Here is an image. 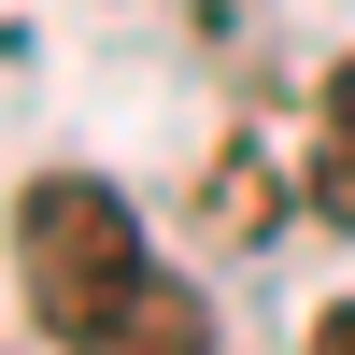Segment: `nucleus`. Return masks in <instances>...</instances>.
<instances>
[{"mask_svg":"<svg viewBox=\"0 0 355 355\" xmlns=\"http://www.w3.org/2000/svg\"><path fill=\"white\" fill-rule=\"evenodd\" d=\"M313 142H355V57L327 71V114H313Z\"/></svg>","mask_w":355,"mask_h":355,"instance_id":"7ed1b4c3","label":"nucleus"},{"mask_svg":"<svg viewBox=\"0 0 355 355\" xmlns=\"http://www.w3.org/2000/svg\"><path fill=\"white\" fill-rule=\"evenodd\" d=\"M313 355H355V299H341V313H313Z\"/></svg>","mask_w":355,"mask_h":355,"instance_id":"20e7f679","label":"nucleus"},{"mask_svg":"<svg viewBox=\"0 0 355 355\" xmlns=\"http://www.w3.org/2000/svg\"><path fill=\"white\" fill-rule=\"evenodd\" d=\"M15 299L57 355H227L199 284L142 242V214L100 171H43L15 199Z\"/></svg>","mask_w":355,"mask_h":355,"instance_id":"f257e3e1","label":"nucleus"},{"mask_svg":"<svg viewBox=\"0 0 355 355\" xmlns=\"http://www.w3.org/2000/svg\"><path fill=\"white\" fill-rule=\"evenodd\" d=\"M299 199H313V214L355 242V142H313V157H299Z\"/></svg>","mask_w":355,"mask_h":355,"instance_id":"f03ea898","label":"nucleus"}]
</instances>
